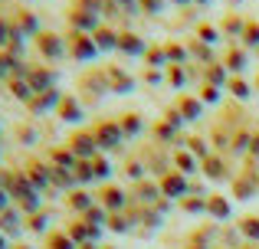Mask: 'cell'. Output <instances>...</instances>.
Listing matches in <instances>:
<instances>
[{
    "instance_id": "3957f363",
    "label": "cell",
    "mask_w": 259,
    "mask_h": 249,
    "mask_svg": "<svg viewBox=\"0 0 259 249\" xmlns=\"http://www.w3.org/2000/svg\"><path fill=\"white\" fill-rule=\"evenodd\" d=\"M76 53H82V56H92V53H95V46L89 43L82 33H79V39H76Z\"/></svg>"
},
{
    "instance_id": "277c9868",
    "label": "cell",
    "mask_w": 259,
    "mask_h": 249,
    "mask_svg": "<svg viewBox=\"0 0 259 249\" xmlns=\"http://www.w3.org/2000/svg\"><path fill=\"white\" fill-rule=\"evenodd\" d=\"M43 53L46 56H53V53L59 56V53H63V43H59V39H43Z\"/></svg>"
},
{
    "instance_id": "6da1fadb",
    "label": "cell",
    "mask_w": 259,
    "mask_h": 249,
    "mask_svg": "<svg viewBox=\"0 0 259 249\" xmlns=\"http://www.w3.org/2000/svg\"><path fill=\"white\" fill-rule=\"evenodd\" d=\"M95 36H99V39H95V43H99L102 49H115V46H118V39H115V36H118V33H115V30H99V33H95Z\"/></svg>"
},
{
    "instance_id": "52a82bcc",
    "label": "cell",
    "mask_w": 259,
    "mask_h": 249,
    "mask_svg": "<svg viewBox=\"0 0 259 249\" xmlns=\"http://www.w3.org/2000/svg\"><path fill=\"white\" fill-rule=\"evenodd\" d=\"M72 23H76V26H92V17H85V13H72Z\"/></svg>"
},
{
    "instance_id": "9c48e42d",
    "label": "cell",
    "mask_w": 259,
    "mask_h": 249,
    "mask_svg": "<svg viewBox=\"0 0 259 249\" xmlns=\"http://www.w3.org/2000/svg\"><path fill=\"white\" fill-rule=\"evenodd\" d=\"M148 59H151V66H161V59H164V53L158 49V53H151V56H148Z\"/></svg>"
},
{
    "instance_id": "8992f818",
    "label": "cell",
    "mask_w": 259,
    "mask_h": 249,
    "mask_svg": "<svg viewBox=\"0 0 259 249\" xmlns=\"http://www.w3.org/2000/svg\"><path fill=\"white\" fill-rule=\"evenodd\" d=\"M243 53H230V69H243Z\"/></svg>"
},
{
    "instance_id": "5b68a950",
    "label": "cell",
    "mask_w": 259,
    "mask_h": 249,
    "mask_svg": "<svg viewBox=\"0 0 259 249\" xmlns=\"http://www.w3.org/2000/svg\"><path fill=\"white\" fill-rule=\"evenodd\" d=\"M217 36H220V33H217L213 26H200V39L203 43H217Z\"/></svg>"
},
{
    "instance_id": "7a4b0ae2",
    "label": "cell",
    "mask_w": 259,
    "mask_h": 249,
    "mask_svg": "<svg viewBox=\"0 0 259 249\" xmlns=\"http://www.w3.org/2000/svg\"><path fill=\"white\" fill-rule=\"evenodd\" d=\"M118 46H121L125 53H141V49H145V43H141L138 36H132V33H125V36L118 39Z\"/></svg>"
},
{
    "instance_id": "ba28073f",
    "label": "cell",
    "mask_w": 259,
    "mask_h": 249,
    "mask_svg": "<svg viewBox=\"0 0 259 249\" xmlns=\"http://www.w3.org/2000/svg\"><path fill=\"white\" fill-rule=\"evenodd\" d=\"M246 43H259V26H246Z\"/></svg>"
}]
</instances>
